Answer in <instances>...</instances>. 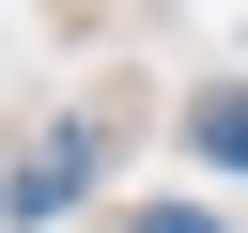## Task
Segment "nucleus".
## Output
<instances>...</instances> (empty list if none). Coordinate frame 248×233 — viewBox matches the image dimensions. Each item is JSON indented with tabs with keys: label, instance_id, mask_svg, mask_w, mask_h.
<instances>
[{
	"label": "nucleus",
	"instance_id": "1",
	"mask_svg": "<svg viewBox=\"0 0 248 233\" xmlns=\"http://www.w3.org/2000/svg\"><path fill=\"white\" fill-rule=\"evenodd\" d=\"M78 186H93V140L62 124V140H31V155H16V186H0V217H16V233H46V217H62Z\"/></svg>",
	"mask_w": 248,
	"mask_h": 233
},
{
	"label": "nucleus",
	"instance_id": "2",
	"mask_svg": "<svg viewBox=\"0 0 248 233\" xmlns=\"http://www.w3.org/2000/svg\"><path fill=\"white\" fill-rule=\"evenodd\" d=\"M202 155H217V171H248V93H217V109H202Z\"/></svg>",
	"mask_w": 248,
	"mask_h": 233
},
{
	"label": "nucleus",
	"instance_id": "3",
	"mask_svg": "<svg viewBox=\"0 0 248 233\" xmlns=\"http://www.w3.org/2000/svg\"><path fill=\"white\" fill-rule=\"evenodd\" d=\"M140 233H217V217H202V202H140Z\"/></svg>",
	"mask_w": 248,
	"mask_h": 233
}]
</instances>
